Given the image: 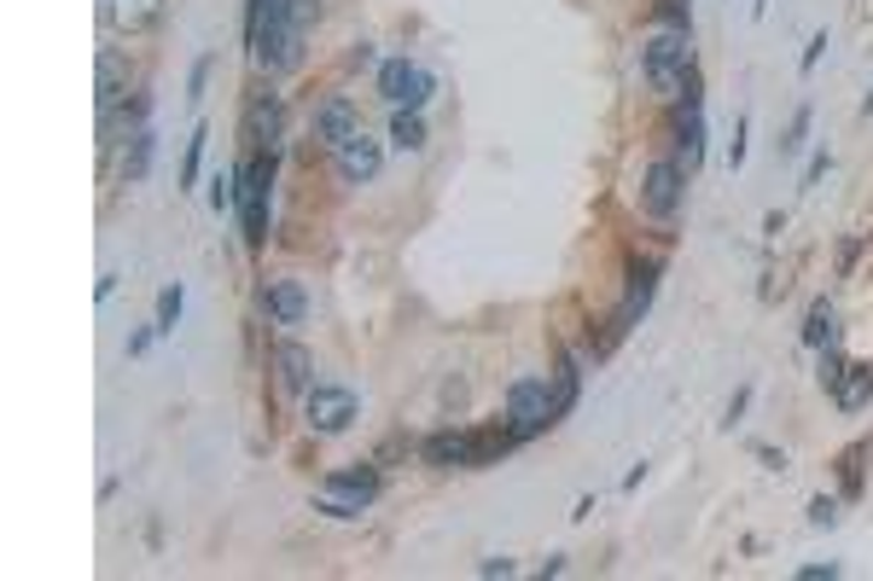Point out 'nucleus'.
<instances>
[{"label": "nucleus", "mask_w": 873, "mask_h": 581, "mask_svg": "<svg viewBox=\"0 0 873 581\" xmlns=\"http://www.w3.org/2000/svg\"><path fill=\"white\" fill-rule=\"evenodd\" d=\"M844 372V355H839V338H832L827 349H821V384H832Z\"/></svg>", "instance_id": "7c9ffc66"}, {"label": "nucleus", "mask_w": 873, "mask_h": 581, "mask_svg": "<svg viewBox=\"0 0 873 581\" xmlns=\"http://www.w3.org/2000/svg\"><path fill=\"white\" fill-rule=\"evenodd\" d=\"M827 169H832V152H816V157H809V169H804V186H816Z\"/></svg>", "instance_id": "c9c22d12"}, {"label": "nucleus", "mask_w": 873, "mask_h": 581, "mask_svg": "<svg viewBox=\"0 0 873 581\" xmlns=\"http://www.w3.org/2000/svg\"><path fill=\"white\" fill-rule=\"evenodd\" d=\"M379 471L373 465H343V471H332L327 483H320V494H315V512H327V517H361L373 501H379Z\"/></svg>", "instance_id": "39448f33"}, {"label": "nucleus", "mask_w": 873, "mask_h": 581, "mask_svg": "<svg viewBox=\"0 0 873 581\" xmlns=\"http://www.w3.org/2000/svg\"><path fill=\"white\" fill-rule=\"evenodd\" d=\"M804 140H809V106H804L798 117H792V129H786L775 145H781V157H798V152H804Z\"/></svg>", "instance_id": "a878e982"}, {"label": "nucleus", "mask_w": 873, "mask_h": 581, "mask_svg": "<svg viewBox=\"0 0 873 581\" xmlns=\"http://www.w3.org/2000/svg\"><path fill=\"white\" fill-rule=\"evenodd\" d=\"M205 140H210V129L198 122V129H193V140H187V163H181V193H187V186L198 180V163H205Z\"/></svg>", "instance_id": "b1692460"}, {"label": "nucleus", "mask_w": 873, "mask_h": 581, "mask_svg": "<svg viewBox=\"0 0 873 581\" xmlns=\"http://www.w3.org/2000/svg\"><path fill=\"white\" fill-rule=\"evenodd\" d=\"M653 18L664 30H694V0H658Z\"/></svg>", "instance_id": "5701e85b"}, {"label": "nucleus", "mask_w": 873, "mask_h": 581, "mask_svg": "<svg viewBox=\"0 0 873 581\" xmlns=\"http://www.w3.org/2000/svg\"><path fill=\"white\" fill-rule=\"evenodd\" d=\"M379 169H384V140H373L368 129L350 134V140L332 152V175H338L343 186H368V180H379Z\"/></svg>", "instance_id": "1a4fd4ad"}, {"label": "nucleus", "mask_w": 873, "mask_h": 581, "mask_svg": "<svg viewBox=\"0 0 873 581\" xmlns=\"http://www.w3.org/2000/svg\"><path fill=\"white\" fill-rule=\"evenodd\" d=\"M391 145L396 152H425V117L419 111H396L391 117Z\"/></svg>", "instance_id": "412c9836"}, {"label": "nucleus", "mask_w": 873, "mask_h": 581, "mask_svg": "<svg viewBox=\"0 0 873 581\" xmlns=\"http://www.w3.org/2000/svg\"><path fill=\"white\" fill-rule=\"evenodd\" d=\"M245 129H251V145H257V152H274V140H280V99H274V94L251 99Z\"/></svg>", "instance_id": "dca6fc26"}, {"label": "nucleus", "mask_w": 873, "mask_h": 581, "mask_svg": "<svg viewBox=\"0 0 873 581\" xmlns=\"http://www.w3.org/2000/svg\"><path fill=\"white\" fill-rule=\"evenodd\" d=\"M821 53H827V30H816V35H809V47H804V58H798V70L809 76V70L821 65Z\"/></svg>", "instance_id": "c756f323"}, {"label": "nucleus", "mask_w": 873, "mask_h": 581, "mask_svg": "<svg viewBox=\"0 0 873 581\" xmlns=\"http://www.w3.org/2000/svg\"><path fill=\"white\" fill-rule=\"evenodd\" d=\"M152 338H157V326H140L134 338H129V355H146V349H152Z\"/></svg>", "instance_id": "e433bc0d"}, {"label": "nucleus", "mask_w": 873, "mask_h": 581, "mask_svg": "<svg viewBox=\"0 0 873 581\" xmlns=\"http://www.w3.org/2000/svg\"><path fill=\"white\" fill-rule=\"evenodd\" d=\"M862 453H867V442H856V448L844 453V494H850V501L862 494Z\"/></svg>", "instance_id": "bb28decb"}, {"label": "nucleus", "mask_w": 873, "mask_h": 581, "mask_svg": "<svg viewBox=\"0 0 873 581\" xmlns=\"http://www.w3.org/2000/svg\"><path fill=\"white\" fill-rule=\"evenodd\" d=\"M658 274H664L658 256H635V262H629V290H623L618 326H635L646 308H653V297H658Z\"/></svg>", "instance_id": "9d476101"}, {"label": "nucleus", "mask_w": 873, "mask_h": 581, "mask_svg": "<svg viewBox=\"0 0 873 581\" xmlns=\"http://www.w3.org/2000/svg\"><path fill=\"white\" fill-rule=\"evenodd\" d=\"M262 303H269L274 326H303V315H309V290H303L297 279H269L262 285Z\"/></svg>", "instance_id": "2eb2a0df"}, {"label": "nucleus", "mask_w": 873, "mask_h": 581, "mask_svg": "<svg viewBox=\"0 0 873 581\" xmlns=\"http://www.w3.org/2000/svg\"><path fill=\"white\" fill-rule=\"evenodd\" d=\"M809 524L832 529V524H839V501H827V494H821V501H809Z\"/></svg>", "instance_id": "c85d7f7f"}, {"label": "nucleus", "mask_w": 873, "mask_h": 581, "mask_svg": "<svg viewBox=\"0 0 873 581\" xmlns=\"http://www.w3.org/2000/svg\"><path fill=\"white\" fill-rule=\"evenodd\" d=\"M832 338H839V308H832L827 297H816L809 315H804V349H827Z\"/></svg>", "instance_id": "a211bd4d"}, {"label": "nucleus", "mask_w": 873, "mask_h": 581, "mask_svg": "<svg viewBox=\"0 0 873 581\" xmlns=\"http://www.w3.org/2000/svg\"><path fill=\"white\" fill-rule=\"evenodd\" d=\"M745 407H751V384H740V390H734V402H728V419H722V425L734 430V425L745 419Z\"/></svg>", "instance_id": "473e14b6"}, {"label": "nucleus", "mask_w": 873, "mask_h": 581, "mask_svg": "<svg viewBox=\"0 0 873 581\" xmlns=\"http://www.w3.org/2000/svg\"><path fill=\"white\" fill-rule=\"evenodd\" d=\"M210 210L221 216V210H239V169H221L216 180H210Z\"/></svg>", "instance_id": "4be33fe9"}, {"label": "nucleus", "mask_w": 873, "mask_h": 581, "mask_svg": "<svg viewBox=\"0 0 873 581\" xmlns=\"http://www.w3.org/2000/svg\"><path fill=\"white\" fill-rule=\"evenodd\" d=\"M106 24L117 35H146L164 24V0H106Z\"/></svg>", "instance_id": "f8f14e48"}, {"label": "nucleus", "mask_w": 873, "mask_h": 581, "mask_svg": "<svg viewBox=\"0 0 873 581\" xmlns=\"http://www.w3.org/2000/svg\"><path fill=\"white\" fill-rule=\"evenodd\" d=\"M757 460H763L768 471H786V453H775V448H757Z\"/></svg>", "instance_id": "4c0bfd02"}, {"label": "nucleus", "mask_w": 873, "mask_h": 581, "mask_svg": "<svg viewBox=\"0 0 873 581\" xmlns=\"http://www.w3.org/2000/svg\"><path fill=\"white\" fill-rule=\"evenodd\" d=\"M839 575H844L839 564H804L798 570V581H839Z\"/></svg>", "instance_id": "f704fd0d"}, {"label": "nucleus", "mask_w": 873, "mask_h": 581, "mask_svg": "<svg viewBox=\"0 0 873 581\" xmlns=\"http://www.w3.org/2000/svg\"><path fill=\"white\" fill-rule=\"evenodd\" d=\"M152 145H157V134H152V129H134V134H129L123 180H146V169H152Z\"/></svg>", "instance_id": "6ab92c4d"}, {"label": "nucleus", "mask_w": 873, "mask_h": 581, "mask_svg": "<svg viewBox=\"0 0 873 581\" xmlns=\"http://www.w3.org/2000/svg\"><path fill=\"white\" fill-rule=\"evenodd\" d=\"M745 134H751V117H740V122H734V145H728V169H740V163H745Z\"/></svg>", "instance_id": "2f4dec72"}, {"label": "nucleus", "mask_w": 873, "mask_h": 581, "mask_svg": "<svg viewBox=\"0 0 873 581\" xmlns=\"http://www.w3.org/2000/svg\"><path fill=\"white\" fill-rule=\"evenodd\" d=\"M867 402H873V361H844V372L832 379V407L862 413Z\"/></svg>", "instance_id": "ddd939ff"}, {"label": "nucleus", "mask_w": 873, "mask_h": 581, "mask_svg": "<svg viewBox=\"0 0 873 581\" xmlns=\"http://www.w3.org/2000/svg\"><path fill=\"white\" fill-rule=\"evenodd\" d=\"M478 575H490V581H495V575H519V564H513V558H483Z\"/></svg>", "instance_id": "72a5a7b5"}, {"label": "nucleus", "mask_w": 873, "mask_h": 581, "mask_svg": "<svg viewBox=\"0 0 873 581\" xmlns=\"http://www.w3.org/2000/svg\"><path fill=\"white\" fill-rule=\"evenodd\" d=\"M577 384H582V379H577V361H565V366L554 372V396H559V419H565V413H571V402H577Z\"/></svg>", "instance_id": "393cba45"}, {"label": "nucleus", "mask_w": 873, "mask_h": 581, "mask_svg": "<svg viewBox=\"0 0 873 581\" xmlns=\"http://www.w3.org/2000/svg\"><path fill=\"white\" fill-rule=\"evenodd\" d=\"M210 70H216V58H198V65H193V76H187V99H205Z\"/></svg>", "instance_id": "cd10ccee"}, {"label": "nucleus", "mask_w": 873, "mask_h": 581, "mask_svg": "<svg viewBox=\"0 0 873 581\" xmlns=\"http://www.w3.org/2000/svg\"><path fill=\"white\" fill-rule=\"evenodd\" d=\"M269 186H274V152H257L239 169V233H245V251H262V239H269Z\"/></svg>", "instance_id": "20e7f679"}, {"label": "nucleus", "mask_w": 873, "mask_h": 581, "mask_svg": "<svg viewBox=\"0 0 873 581\" xmlns=\"http://www.w3.org/2000/svg\"><path fill=\"white\" fill-rule=\"evenodd\" d=\"M274 372H280V390H292V396H309V390L320 384L315 379V355L303 343H280L274 349Z\"/></svg>", "instance_id": "4468645a"}, {"label": "nucleus", "mask_w": 873, "mask_h": 581, "mask_svg": "<svg viewBox=\"0 0 873 581\" xmlns=\"http://www.w3.org/2000/svg\"><path fill=\"white\" fill-rule=\"evenodd\" d=\"M356 413H361V402H356V390H343V384H315L309 396H303V425L315 436H343L356 425Z\"/></svg>", "instance_id": "423d86ee"}, {"label": "nucleus", "mask_w": 873, "mask_h": 581, "mask_svg": "<svg viewBox=\"0 0 873 581\" xmlns=\"http://www.w3.org/2000/svg\"><path fill=\"white\" fill-rule=\"evenodd\" d=\"M350 134H361V111H356V99H343V94L320 99V111H315V140L338 152V145L350 140Z\"/></svg>", "instance_id": "9b49d317"}, {"label": "nucleus", "mask_w": 873, "mask_h": 581, "mask_svg": "<svg viewBox=\"0 0 873 581\" xmlns=\"http://www.w3.org/2000/svg\"><path fill=\"white\" fill-rule=\"evenodd\" d=\"M379 94L391 99L396 111H425V99H432V70L414 65V58H384L379 65Z\"/></svg>", "instance_id": "6e6552de"}, {"label": "nucleus", "mask_w": 873, "mask_h": 581, "mask_svg": "<svg viewBox=\"0 0 873 581\" xmlns=\"http://www.w3.org/2000/svg\"><path fill=\"white\" fill-rule=\"evenodd\" d=\"M862 111H867V117H873V94H867V99H862Z\"/></svg>", "instance_id": "58836bf2"}, {"label": "nucleus", "mask_w": 873, "mask_h": 581, "mask_svg": "<svg viewBox=\"0 0 873 581\" xmlns=\"http://www.w3.org/2000/svg\"><path fill=\"white\" fill-rule=\"evenodd\" d=\"M547 425H559V396H554V379H513L506 384V430L519 442L542 436Z\"/></svg>", "instance_id": "7ed1b4c3"}, {"label": "nucleus", "mask_w": 873, "mask_h": 581, "mask_svg": "<svg viewBox=\"0 0 873 581\" xmlns=\"http://www.w3.org/2000/svg\"><path fill=\"white\" fill-rule=\"evenodd\" d=\"M181 308H187V285L175 279V285L157 290V320H152V326H157V338H170V331L181 326Z\"/></svg>", "instance_id": "aec40b11"}, {"label": "nucleus", "mask_w": 873, "mask_h": 581, "mask_svg": "<svg viewBox=\"0 0 873 581\" xmlns=\"http://www.w3.org/2000/svg\"><path fill=\"white\" fill-rule=\"evenodd\" d=\"M641 70H646V81H653L658 94H669V99H681V88H687V76H694V30H653L641 41Z\"/></svg>", "instance_id": "f257e3e1"}, {"label": "nucleus", "mask_w": 873, "mask_h": 581, "mask_svg": "<svg viewBox=\"0 0 873 581\" xmlns=\"http://www.w3.org/2000/svg\"><path fill=\"white\" fill-rule=\"evenodd\" d=\"M681 193H687V169H681L676 157L646 163V175H641V210L646 216H653V221H676Z\"/></svg>", "instance_id": "0eeeda50"}, {"label": "nucleus", "mask_w": 873, "mask_h": 581, "mask_svg": "<svg viewBox=\"0 0 873 581\" xmlns=\"http://www.w3.org/2000/svg\"><path fill=\"white\" fill-rule=\"evenodd\" d=\"M94 94H99V117L117 111V99H123V58H117L111 47L99 53V70H94Z\"/></svg>", "instance_id": "f3484780"}, {"label": "nucleus", "mask_w": 873, "mask_h": 581, "mask_svg": "<svg viewBox=\"0 0 873 581\" xmlns=\"http://www.w3.org/2000/svg\"><path fill=\"white\" fill-rule=\"evenodd\" d=\"M513 448H519L513 430H437V436H425V465H443V471L490 465V460H501V453H513Z\"/></svg>", "instance_id": "f03ea898"}]
</instances>
